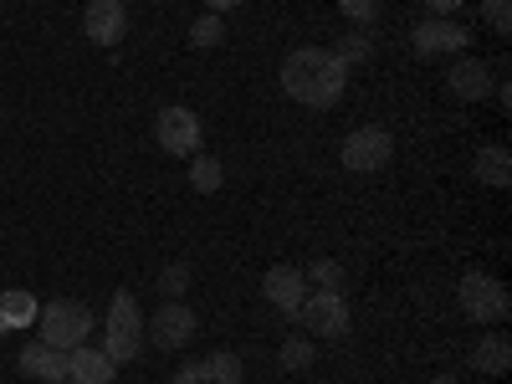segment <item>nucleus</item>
<instances>
[{
  "mask_svg": "<svg viewBox=\"0 0 512 384\" xmlns=\"http://www.w3.org/2000/svg\"><path fill=\"white\" fill-rule=\"evenodd\" d=\"M103 354L113 364H128V359H139L144 354V308H139V297L134 292H113V303H108V318H103Z\"/></svg>",
  "mask_w": 512,
  "mask_h": 384,
  "instance_id": "f03ea898",
  "label": "nucleus"
},
{
  "mask_svg": "<svg viewBox=\"0 0 512 384\" xmlns=\"http://www.w3.org/2000/svg\"><path fill=\"white\" fill-rule=\"evenodd\" d=\"M390 154H395L390 128H354L344 139V169H354V175H374V169L390 164Z\"/></svg>",
  "mask_w": 512,
  "mask_h": 384,
  "instance_id": "423d86ee",
  "label": "nucleus"
},
{
  "mask_svg": "<svg viewBox=\"0 0 512 384\" xmlns=\"http://www.w3.org/2000/svg\"><path fill=\"white\" fill-rule=\"evenodd\" d=\"M154 139H159V149L164 154H200V139H205V128H200V118L190 113V108H164L159 118H154Z\"/></svg>",
  "mask_w": 512,
  "mask_h": 384,
  "instance_id": "6e6552de",
  "label": "nucleus"
},
{
  "mask_svg": "<svg viewBox=\"0 0 512 384\" xmlns=\"http://www.w3.org/2000/svg\"><path fill=\"white\" fill-rule=\"evenodd\" d=\"M328 52H333L338 62H344V67L354 72L359 62H369V57H374V41H369L364 31H344V36H338V47H328Z\"/></svg>",
  "mask_w": 512,
  "mask_h": 384,
  "instance_id": "aec40b11",
  "label": "nucleus"
},
{
  "mask_svg": "<svg viewBox=\"0 0 512 384\" xmlns=\"http://www.w3.org/2000/svg\"><path fill=\"white\" fill-rule=\"evenodd\" d=\"M36 328H41V344H52V349H77V344H88V333H93V313L72 303V297H57V303H41L36 313Z\"/></svg>",
  "mask_w": 512,
  "mask_h": 384,
  "instance_id": "7ed1b4c3",
  "label": "nucleus"
},
{
  "mask_svg": "<svg viewBox=\"0 0 512 384\" xmlns=\"http://www.w3.org/2000/svg\"><path fill=\"white\" fill-rule=\"evenodd\" d=\"M492 82H497V72H492V62H482V57H456L451 72H446V88H451V98H461V103H482V98L492 93Z\"/></svg>",
  "mask_w": 512,
  "mask_h": 384,
  "instance_id": "9d476101",
  "label": "nucleus"
},
{
  "mask_svg": "<svg viewBox=\"0 0 512 384\" xmlns=\"http://www.w3.org/2000/svg\"><path fill=\"white\" fill-rule=\"evenodd\" d=\"M431 384H461V379H456V374H441V379H431Z\"/></svg>",
  "mask_w": 512,
  "mask_h": 384,
  "instance_id": "c756f323",
  "label": "nucleus"
},
{
  "mask_svg": "<svg viewBox=\"0 0 512 384\" xmlns=\"http://www.w3.org/2000/svg\"><path fill=\"white\" fill-rule=\"evenodd\" d=\"M456 303L472 323H502L512 313V292L502 287V277H487V272H466L456 282Z\"/></svg>",
  "mask_w": 512,
  "mask_h": 384,
  "instance_id": "20e7f679",
  "label": "nucleus"
},
{
  "mask_svg": "<svg viewBox=\"0 0 512 384\" xmlns=\"http://www.w3.org/2000/svg\"><path fill=\"white\" fill-rule=\"evenodd\" d=\"M338 6H344V16H349L359 31H364V26L379 16V6H374V0H338Z\"/></svg>",
  "mask_w": 512,
  "mask_h": 384,
  "instance_id": "a878e982",
  "label": "nucleus"
},
{
  "mask_svg": "<svg viewBox=\"0 0 512 384\" xmlns=\"http://www.w3.org/2000/svg\"><path fill=\"white\" fill-rule=\"evenodd\" d=\"M169 384H200V364H180Z\"/></svg>",
  "mask_w": 512,
  "mask_h": 384,
  "instance_id": "bb28decb",
  "label": "nucleus"
},
{
  "mask_svg": "<svg viewBox=\"0 0 512 384\" xmlns=\"http://www.w3.org/2000/svg\"><path fill=\"white\" fill-rule=\"evenodd\" d=\"M292 318L303 323L308 333H318V338H344L349 333V303H344V292H308L303 308H297Z\"/></svg>",
  "mask_w": 512,
  "mask_h": 384,
  "instance_id": "39448f33",
  "label": "nucleus"
},
{
  "mask_svg": "<svg viewBox=\"0 0 512 384\" xmlns=\"http://www.w3.org/2000/svg\"><path fill=\"white\" fill-rule=\"evenodd\" d=\"M282 369H292V374H303L308 364H313V344H308V338H287V344H282Z\"/></svg>",
  "mask_w": 512,
  "mask_h": 384,
  "instance_id": "5701e85b",
  "label": "nucleus"
},
{
  "mask_svg": "<svg viewBox=\"0 0 512 384\" xmlns=\"http://www.w3.org/2000/svg\"><path fill=\"white\" fill-rule=\"evenodd\" d=\"M425 6H431V16H456L461 0H425Z\"/></svg>",
  "mask_w": 512,
  "mask_h": 384,
  "instance_id": "cd10ccee",
  "label": "nucleus"
},
{
  "mask_svg": "<svg viewBox=\"0 0 512 384\" xmlns=\"http://www.w3.org/2000/svg\"><path fill=\"white\" fill-rule=\"evenodd\" d=\"M16 369L26 379H41V384H67V354L52 349V344H41V338L16 354Z\"/></svg>",
  "mask_w": 512,
  "mask_h": 384,
  "instance_id": "ddd939ff",
  "label": "nucleus"
},
{
  "mask_svg": "<svg viewBox=\"0 0 512 384\" xmlns=\"http://www.w3.org/2000/svg\"><path fill=\"white\" fill-rule=\"evenodd\" d=\"M41 313V303L26 292V287H6L0 292V333H11V328H31Z\"/></svg>",
  "mask_w": 512,
  "mask_h": 384,
  "instance_id": "dca6fc26",
  "label": "nucleus"
},
{
  "mask_svg": "<svg viewBox=\"0 0 512 384\" xmlns=\"http://www.w3.org/2000/svg\"><path fill=\"white\" fill-rule=\"evenodd\" d=\"M185 287H190V267H185V262H169V267L159 272V292H164V297H185Z\"/></svg>",
  "mask_w": 512,
  "mask_h": 384,
  "instance_id": "b1692460",
  "label": "nucleus"
},
{
  "mask_svg": "<svg viewBox=\"0 0 512 384\" xmlns=\"http://www.w3.org/2000/svg\"><path fill=\"white\" fill-rule=\"evenodd\" d=\"M205 6H210V11H216V16H221V11H231V6H241V0H205Z\"/></svg>",
  "mask_w": 512,
  "mask_h": 384,
  "instance_id": "c85d7f7f",
  "label": "nucleus"
},
{
  "mask_svg": "<svg viewBox=\"0 0 512 384\" xmlns=\"http://www.w3.org/2000/svg\"><path fill=\"white\" fill-rule=\"evenodd\" d=\"M226 41V26H221V16L210 11V16H200L195 26H190V47H200V52H210V47H221Z\"/></svg>",
  "mask_w": 512,
  "mask_h": 384,
  "instance_id": "412c9836",
  "label": "nucleus"
},
{
  "mask_svg": "<svg viewBox=\"0 0 512 384\" xmlns=\"http://www.w3.org/2000/svg\"><path fill=\"white\" fill-rule=\"evenodd\" d=\"M241 374H246V364L236 354H226V349L200 359V384H241Z\"/></svg>",
  "mask_w": 512,
  "mask_h": 384,
  "instance_id": "6ab92c4d",
  "label": "nucleus"
},
{
  "mask_svg": "<svg viewBox=\"0 0 512 384\" xmlns=\"http://www.w3.org/2000/svg\"><path fill=\"white\" fill-rule=\"evenodd\" d=\"M144 338H154V349L175 354L195 338V308H185L180 297H169V303L154 313V323H144Z\"/></svg>",
  "mask_w": 512,
  "mask_h": 384,
  "instance_id": "0eeeda50",
  "label": "nucleus"
},
{
  "mask_svg": "<svg viewBox=\"0 0 512 384\" xmlns=\"http://www.w3.org/2000/svg\"><path fill=\"white\" fill-rule=\"evenodd\" d=\"M472 169H477V180H482V185H492V190H507V185H512V154H507L502 144L477 149Z\"/></svg>",
  "mask_w": 512,
  "mask_h": 384,
  "instance_id": "f3484780",
  "label": "nucleus"
},
{
  "mask_svg": "<svg viewBox=\"0 0 512 384\" xmlns=\"http://www.w3.org/2000/svg\"><path fill=\"white\" fill-rule=\"evenodd\" d=\"M466 364H472L477 374H507V369H512V344H507V333L477 338V349L466 354Z\"/></svg>",
  "mask_w": 512,
  "mask_h": 384,
  "instance_id": "2eb2a0df",
  "label": "nucleus"
},
{
  "mask_svg": "<svg viewBox=\"0 0 512 384\" xmlns=\"http://www.w3.org/2000/svg\"><path fill=\"white\" fill-rule=\"evenodd\" d=\"M113 374H118V364L103 349H88V344L67 349V379L72 384H113Z\"/></svg>",
  "mask_w": 512,
  "mask_h": 384,
  "instance_id": "4468645a",
  "label": "nucleus"
},
{
  "mask_svg": "<svg viewBox=\"0 0 512 384\" xmlns=\"http://www.w3.org/2000/svg\"><path fill=\"white\" fill-rule=\"evenodd\" d=\"M277 77H282V93L292 103H303V108H333L338 98H344V88H349V67L338 62L328 47H297V52H287Z\"/></svg>",
  "mask_w": 512,
  "mask_h": 384,
  "instance_id": "f257e3e1",
  "label": "nucleus"
},
{
  "mask_svg": "<svg viewBox=\"0 0 512 384\" xmlns=\"http://www.w3.org/2000/svg\"><path fill=\"white\" fill-rule=\"evenodd\" d=\"M482 21H487L497 36H507V31H512V0H482Z\"/></svg>",
  "mask_w": 512,
  "mask_h": 384,
  "instance_id": "393cba45",
  "label": "nucleus"
},
{
  "mask_svg": "<svg viewBox=\"0 0 512 384\" xmlns=\"http://www.w3.org/2000/svg\"><path fill=\"white\" fill-rule=\"evenodd\" d=\"M226 185V164L216 154H190V190L195 195H216Z\"/></svg>",
  "mask_w": 512,
  "mask_h": 384,
  "instance_id": "a211bd4d",
  "label": "nucleus"
},
{
  "mask_svg": "<svg viewBox=\"0 0 512 384\" xmlns=\"http://www.w3.org/2000/svg\"><path fill=\"white\" fill-rule=\"evenodd\" d=\"M82 31H88V41H98V47H118V41L128 36L123 0H88V11H82Z\"/></svg>",
  "mask_w": 512,
  "mask_h": 384,
  "instance_id": "9b49d317",
  "label": "nucleus"
},
{
  "mask_svg": "<svg viewBox=\"0 0 512 384\" xmlns=\"http://www.w3.org/2000/svg\"><path fill=\"white\" fill-rule=\"evenodd\" d=\"M303 277H308V282H313L318 292H344V267H338L333 256H323V262H313V267H308Z\"/></svg>",
  "mask_w": 512,
  "mask_h": 384,
  "instance_id": "4be33fe9",
  "label": "nucleus"
},
{
  "mask_svg": "<svg viewBox=\"0 0 512 384\" xmlns=\"http://www.w3.org/2000/svg\"><path fill=\"white\" fill-rule=\"evenodd\" d=\"M262 292H267V303H272L277 313H297V308H303V297H308V277L282 262V267H272V272L262 277Z\"/></svg>",
  "mask_w": 512,
  "mask_h": 384,
  "instance_id": "f8f14e48",
  "label": "nucleus"
},
{
  "mask_svg": "<svg viewBox=\"0 0 512 384\" xmlns=\"http://www.w3.org/2000/svg\"><path fill=\"white\" fill-rule=\"evenodd\" d=\"M466 41H472V31H466L461 21L451 16H425L415 31H410V47L420 57H441V52H466Z\"/></svg>",
  "mask_w": 512,
  "mask_h": 384,
  "instance_id": "1a4fd4ad",
  "label": "nucleus"
}]
</instances>
